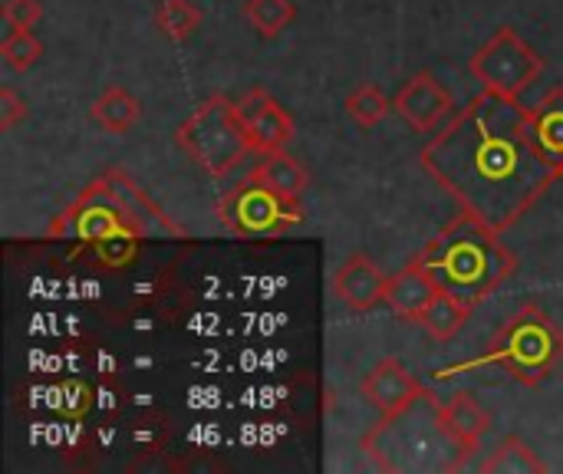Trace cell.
<instances>
[{
  "instance_id": "obj_1",
  "label": "cell",
  "mask_w": 563,
  "mask_h": 474,
  "mask_svg": "<svg viewBox=\"0 0 563 474\" xmlns=\"http://www.w3.org/2000/svg\"><path fill=\"white\" fill-rule=\"evenodd\" d=\"M419 162L462 211L498 234L515 228L561 181L531 139V109L488 89L432 135Z\"/></svg>"
},
{
  "instance_id": "obj_2",
  "label": "cell",
  "mask_w": 563,
  "mask_h": 474,
  "mask_svg": "<svg viewBox=\"0 0 563 474\" xmlns=\"http://www.w3.org/2000/svg\"><path fill=\"white\" fill-rule=\"evenodd\" d=\"M416 261L439 280L442 290L472 307L485 304L518 271V257L505 247L501 234L468 211L442 228L426 251L416 254Z\"/></svg>"
},
{
  "instance_id": "obj_3",
  "label": "cell",
  "mask_w": 563,
  "mask_h": 474,
  "mask_svg": "<svg viewBox=\"0 0 563 474\" xmlns=\"http://www.w3.org/2000/svg\"><path fill=\"white\" fill-rule=\"evenodd\" d=\"M122 231H135L142 238L181 234V228L122 168H109L92 178L49 224V238H69L79 241V247H92Z\"/></svg>"
},
{
  "instance_id": "obj_4",
  "label": "cell",
  "mask_w": 563,
  "mask_h": 474,
  "mask_svg": "<svg viewBox=\"0 0 563 474\" xmlns=\"http://www.w3.org/2000/svg\"><path fill=\"white\" fill-rule=\"evenodd\" d=\"M563 360V330L538 307L528 304L521 313H515L488 343V350L478 360L459 363V366H445L435 373V379H449L468 370H482V366H495L501 373H508L515 383L521 386H541L548 376H554V370Z\"/></svg>"
},
{
  "instance_id": "obj_5",
  "label": "cell",
  "mask_w": 563,
  "mask_h": 474,
  "mask_svg": "<svg viewBox=\"0 0 563 474\" xmlns=\"http://www.w3.org/2000/svg\"><path fill=\"white\" fill-rule=\"evenodd\" d=\"M178 148L211 178H224L234 172L254 148L238 119V102L228 96L205 99L175 132Z\"/></svg>"
},
{
  "instance_id": "obj_6",
  "label": "cell",
  "mask_w": 563,
  "mask_h": 474,
  "mask_svg": "<svg viewBox=\"0 0 563 474\" xmlns=\"http://www.w3.org/2000/svg\"><path fill=\"white\" fill-rule=\"evenodd\" d=\"M218 218L228 234L257 241V238L287 234L290 228L307 221V211H303L300 198H284L247 175L241 185H234L231 191L221 195Z\"/></svg>"
},
{
  "instance_id": "obj_7",
  "label": "cell",
  "mask_w": 563,
  "mask_h": 474,
  "mask_svg": "<svg viewBox=\"0 0 563 474\" xmlns=\"http://www.w3.org/2000/svg\"><path fill=\"white\" fill-rule=\"evenodd\" d=\"M468 73L482 89L521 99V92L544 73V56L515 26H498L468 59Z\"/></svg>"
},
{
  "instance_id": "obj_8",
  "label": "cell",
  "mask_w": 563,
  "mask_h": 474,
  "mask_svg": "<svg viewBox=\"0 0 563 474\" xmlns=\"http://www.w3.org/2000/svg\"><path fill=\"white\" fill-rule=\"evenodd\" d=\"M360 393H363V399H369V403L379 409V416H383L386 422L402 419L409 409H416V406L429 396V389H422V383H419V379L402 366V360H396V356L379 360V363L363 376Z\"/></svg>"
},
{
  "instance_id": "obj_9",
  "label": "cell",
  "mask_w": 563,
  "mask_h": 474,
  "mask_svg": "<svg viewBox=\"0 0 563 474\" xmlns=\"http://www.w3.org/2000/svg\"><path fill=\"white\" fill-rule=\"evenodd\" d=\"M238 119L247 132V142L254 148V155H264V152H277V148H287L297 125L290 119V112L261 86L247 89L241 99H238Z\"/></svg>"
},
{
  "instance_id": "obj_10",
  "label": "cell",
  "mask_w": 563,
  "mask_h": 474,
  "mask_svg": "<svg viewBox=\"0 0 563 474\" xmlns=\"http://www.w3.org/2000/svg\"><path fill=\"white\" fill-rule=\"evenodd\" d=\"M452 109H455V96L429 69L416 73L396 96V112L419 135H432L439 129V122L452 115Z\"/></svg>"
},
{
  "instance_id": "obj_11",
  "label": "cell",
  "mask_w": 563,
  "mask_h": 474,
  "mask_svg": "<svg viewBox=\"0 0 563 474\" xmlns=\"http://www.w3.org/2000/svg\"><path fill=\"white\" fill-rule=\"evenodd\" d=\"M432 409H435V419L439 426L445 429V436L455 442V449L462 452V459H468L472 452H478L485 432L492 429V416L485 412V406L468 393V389H459L452 393L445 403L429 396Z\"/></svg>"
},
{
  "instance_id": "obj_12",
  "label": "cell",
  "mask_w": 563,
  "mask_h": 474,
  "mask_svg": "<svg viewBox=\"0 0 563 474\" xmlns=\"http://www.w3.org/2000/svg\"><path fill=\"white\" fill-rule=\"evenodd\" d=\"M389 277L379 271V264L369 254H350L336 274H333V294L356 313H369L379 304H386Z\"/></svg>"
},
{
  "instance_id": "obj_13",
  "label": "cell",
  "mask_w": 563,
  "mask_h": 474,
  "mask_svg": "<svg viewBox=\"0 0 563 474\" xmlns=\"http://www.w3.org/2000/svg\"><path fill=\"white\" fill-rule=\"evenodd\" d=\"M439 280L412 257L399 274L389 277V290H386V307L406 320V323H422L426 310L432 307V300L439 297Z\"/></svg>"
},
{
  "instance_id": "obj_14",
  "label": "cell",
  "mask_w": 563,
  "mask_h": 474,
  "mask_svg": "<svg viewBox=\"0 0 563 474\" xmlns=\"http://www.w3.org/2000/svg\"><path fill=\"white\" fill-rule=\"evenodd\" d=\"M531 139L541 158L563 178V86H554L531 106Z\"/></svg>"
},
{
  "instance_id": "obj_15",
  "label": "cell",
  "mask_w": 563,
  "mask_h": 474,
  "mask_svg": "<svg viewBox=\"0 0 563 474\" xmlns=\"http://www.w3.org/2000/svg\"><path fill=\"white\" fill-rule=\"evenodd\" d=\"M251 178L267 185L271 191L284 195V198H300L310 188V172L300 158H294L290 152L277 148V152H264L257 155Z\"/></svg>"
},
{
  "instance_id": "obj_16",
  "label": "cell",
  "mask_w": 563,
  "mask_h": 474,
  "mask_svg": "<svg viewBox=\"0 0 563 474\" xmlns=\"http://www.w3.org/2000/svg\"><path fill=\"white\" fill-rule=\"evenodd\" d=\"M89 115L109 135H125L142 119V102L129 89H122V86H106L96 96V102L89 106Z\"/></svg>"
},
{
  "instance_id": "obj_17",
  "label": "cell",
  "mask_w": 563,
  "mask_h": 474,
  "mask_svg": "<svg viewBox=\"0 0 563 474\" xmlns=\"http://www.w3.org/2000/svg\"><path fill=\"white\" fill-rule=\"evenodd\" d=\"M472 313H475L472 304H465L462 297H455L449 290H439V297L432 300V307L422 317V327L435 343H452L462 333V327L468 323Z\"/></svg>"
},
{
  "instance_id": "obj_18",
  "label": "cell",
  "mask_w": 563,
  "mask_h": 474,
  "mask_svg": "<svg viewBox=\"0 0 563 474\" xmlns=\"http://www.w3.org/2000/svg\"><path fill=\"white\" fill-rule=\"evenodd\" d=\"M485 474H544L548 465L538 459V452L521 439V436H508L498 442V449L485 459L482 465Z\"/></svg>"
},
{
  "instance_id": "obj_19",
  "label": "cell",
  "mask_w": 563,
  "mask_h": 474,
  "mask_svg": "<svg viewBox=\"0 0 563 474\" xmlns=\"http://www.w3.org/2000/svg\"><path fill=\"white\" fill-rule=\"evenodd\" d=\"M201 20H205V13L191 0H162L155 7V23L172 43H185L201 26Z\"/></svg>"
},
{
  "instance_id": "obj_20",
  "label": "cell",
  "mask_w": 563,
  "mask_h": 474,
  "mask_svg": "<svg viewBox=\"0 0 563 474\" xmlns=\"http://www.w3.org/2000/svg\"><path fill=\"white\" fill-rule=\"evenodd\" d=\"M244 16L261 36L274 40L297 20V7H294V0H247Z\"/></svg>"
},
{
  "instance_id": "obj_21",
  "label": "cell",
  "mask_w": 563,
  "mask_h": 474,
  "mask_svg": "<svg viewBox=\"0 0 563 474\" xmlns=\"http://www.w3.org/2000/svg\"><path fill=\"white\" fill-rule=\"evenodd\" d=\"M346 112L353 115L356 125L373 129V125H379V122L393 112V102H389V96L383 92V86H376V82H360V86L346 96Z\"/></svg>"
},
{
  "instance_id": "obj_22",
  "label": "cell",
  "mask_w": 563,
  "mask_h": 474,
  "mask_svg": "<svg viewBox=\"0 0 563 474\" xmlns=\"http://www.w3.org/2000/svg\"><path fill=\"white\" fill-rule=\"evenodd\" d=\"M142 241H145L142 234L122 231V234H112V238L92 244L89 251H92V257H96L102 267L122 271V267H132V264H135V257H139V251H142Z\"/></svg>"
},
{
  "instance_id": "obj_23",
  "label": "cell",
  "mask_w": 563,
  "mask_h": 474,
  "mask_svg": "<svg viewBox=\"0 0 563 474\" xmlns=\"http://www.w3.org/2000/svg\"><path fill=\"white\" fill-rule=\"evenodd\" d=\"M0 56L13 73H26L40 56H43V43L26 30V26H13L3 40H0Z\"/></svg>"
},
{
  "instance_id": "obj_24",
  "label": "cell",
  "mask_w": 563,
  "mask_h": 474,
  "mask_svg": "<svg viewBox=\"0 0 563 474\" xmlns=\"http://www.w3.org/2000/svg\"><path fill=\"white\" fill-rule=\"evenodd\" d=\"M43 16V3L40 0H3V23L13 26H33Z\"/></svg>"
},
{
  "instance_id": "obj_25",
  "label": "cell",
  "mask_w": 563,
  "mask_h": 474,
  "mask_svg": "<svg viewBox=\"0 0 563 474\" xmlns=\"http://www.w3.org/2000/svg\"><path fill=\"white\" fill-rule=\"evenodd\" d=\"M26 112H30V109H26V102H23L10 86H3V89H0V129H3V132H10L16 122H23V119H26Z\"/></svg>"
}]
</instances>
